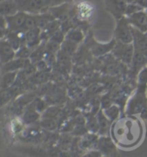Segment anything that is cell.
Listing matches in <instances>:
<instances>
[{"instance_id":"29","label":"cell","mask_w":147,"mask_h":157,"mask_svg":"<svg viewBox=\"0 0 147 157\" xmlns=\"http://www.w3.org/2000/svg\"><path fill=\"white\" fill-rule=\"evenodd\" d=\"M86 128L90 132L97 134V132L99 131V125L97 117H90V118L86 121Z\"/></svg>"},{"instance_id":"6","label":"cell","mask_w":147,"mask_h":157,"mask_svg":"<svg viewBox=\"0 0 147 157\" xmlns=\"http://www.w3.org/2000/svg\"><path fill=\"white\" fill-rule=\"evenodd\" d=\"M106 10L117 21L125 17L127 3L125 0H104Z\"/></svg>"},{"instance_id":"27","label":"cell","mask_w":147,"mask_h":157,"mask_svg":"<svg viewBox=\"0 0 147 157\" xmlns=\"http://www.w3.org/2000/svg\"><path fill=\"white\" fill-rule=\"evenodd\" d=\"M137 83L138 87L147 89V66L138 72Z\"/></svg>"},{"instance_id":"33","label":"cell","mask_w":147,"mask_h":157,"mask_svg":"<svg viewBox=\"0 0 147 157\" xmlns=\"http://www.w3.org/2000/svg\"><path fill=\"white\" fill-rule=\"evenodd\" d=\"M35 67H36L37 71H39V72H49L48 70L50 69L51 66L43 59V60H40L39 62H37L35 64Z\"/></svg>"},{"instance_id":"40","label":"cell","mask_w":147,"mask_h":157,"mask_svg":"<svg viewBox=\"0 0 147 157\" xmlns=\"http://www.w3.org/2000/svg\"><path fill=\"white\" fill-rule=\"evenodd\" d=\"M145 10V14H146V16H147V7L146 8H145V10Z\"/></svg>"},{"instance_id":"8","label":"cell","mask_w":147,"mask_h":157,"mask_svg":"<svg viewBox=\"0 0 147 157\" xmlns=\"http://www.w3.org/2000/svg\"><path fill=\"white\" fill-rule=\"evenodd\" d=\"M28 16V12L19 10L17 13H16L13 16L5 17L7 22L9 31H23V26L25 24Z\"/></svg>"},{"instance_id":"5","label":"cell","mask_w":147,"mask_h":157,"mask_svg":"<svg viewBox=\"0 0 147 157\" xmlns=\"http://www.w3.org/2000/svg\"><path fill=\"white\" fill-rule=\"evenodd\" d=\"M134 46L133 43H122L117 42L114 49L112 51L113 56L119 59L124 64L131 65L134 55Z\"/></svg>"},{"instance_id":"34","label":"cell","mask_w":147,"mask_h":157,"mask_svg":"<svg viewBox=\"0 0 147 157\" xmlns=\"http://www.w3.org/2000/svg\"><path fill=\"white\" fill-rule=\"evenodd\" d=\"M68 94L72 98H79L83 95V91L79 87H72L68 90Z\"/></svg>"},{"instance_id":"1","label":"cell","mask_w":147,"mask_h":157,"mask_svg":"<svg viewBox=\"0 0 147 157\" xmlns=\"http://www.w3.org/2000/svg\"><path fill=\"white\" fill-rule=\"evenodd\" d=\"M110 132L116 144L124 148H131L140 141L143 128L136 117L127 116L115 121L111 125Z\"/></svg>"},{"instance_id":"18","label":"cell","mask_w":147,"mask_h":157,"mask_svg":"<svg viewBox=\"0 0 147 157\" xmlns=\"http://www.w3.org/2000/svg\"><path fill=\"white\" fill-rule=\"evenodd\" d=\"M41 117H42L41 113L37 111L36 109L34 107V105H29L28 109L23 113L22 121H23V123L26 124H35V122L39 120Z\"/></svg>"},{"instance_id":"39","label":"cell","mask_w":147,"mask_h":157,"mask_svg":"<svg viewBox=\"0 0 147 157\" xmlns=\"http://www.w3.org/2000/svg\"><path fill=\"white\" fill-rule=\"evenodd\" d=\"M142 1H143V0H136V2H137V3H138L139 5H140V4L142 3Z\"/></svg>"},{"instance_id":"3","label":"cell","mask_w":147,"mask_h":157,"mask_svg":"<svg viewBox=\"0 0 147 157\" xmlns=\"http://www.w3.org/2000/svg\"><path fill=\"white\" fill-rule=\"evenodd\" d=\"M19 10L29 14H40L46 12L53 0H15Z\"/></svg>"},{"instance_id":"7","label":"cell","mask_w":147,"mask_h":157,"mask_svg":"<svg viewBox=\"0 0 147 157\" xmlns=\"http://www.w3.org/2000/svg\"><path fill=\"white\" fill-rule=\"evenodd\" d=\"M97 149L101 153L102 155L109 157H119L115 143L109 136H101L99 137Z\"/></svg>"},{"instance_id":"36","label":"cell","mask_w":147,"mask_h":157,"mask_svg":"<svg viewBox=\"0 0 147 157\" xmlns=\"http://www.w3.org/2000/svg\"><path fill=\"white\" fill-rule=\"evenodd\" d=\"M102 155L98 149H90L84 153L83 157H101Z\"/></svg>"},{"instance_id":"42","label":"cell","mask_w":147,"mask_h":157,"mask_svg":"<svg viewBox=\"0 0 147 157\" xmlns=\"http://www.w3.org/2000/svg\"><path fill=\"white\" fill-rule=\"evenodd\" d=\"M3 1H6V0H1V2H3Z\"/></svg>"},{"instance_id":"17","label":"cell","mask_w":147,"mask_h":157,"mask_svg":"<svg viewBox=\"0 0 147 157\" xmlns=\"http://www.w3.org/2000/svg\"><path fill=\"white\" fill-rule=\"evenodd\" d=\"M0 10H1V16L9 17L17 13L19 11V8L15 0H6L1 2Z\"/></svg>"},{"instance_id":"9","label":"cell","mask_w":147,"mask_h":157,"mask_svg":"<svg viewBox=\"0 0 147 157\" xmlns=\"http://www.w3.org/2000/svg\"><path fill=\"white\" fill-rule=\"evenodd\" d=\"M130 24L141 32H147V16L145 10H140L134 14L127 17Z\"/></svg>"},{"instance_id":"23","label":"cell","mask_w":147,"mask_h":157,"mask_svg":"<svg viewBox=\"0 0 147 157\" xmlns=\"http://www.w3.org/2000/svg\"><path fill=\"white\" fill-rule=\"evenodd\" d=\"M102 111H103L104 115L110 120L111 123H114L119 117L120 111H119V106H117L116 105H112L111 106L103 109Z\"/></svg>"},{"instance_id":"30","label":"cell","mask_w":147,"mask_h":157,"mask_svg":"<svg viewBox=\"0 0 147 157\" xmlns=\"http://www.w3.org/2000/svg\"><path fill=\"white\" fill-rule=\"evenodd\" d=\"M77 44H75L73 42H71L69 41L64 40V42L61 44V50L64 51V53H66L67 55L71 56L72 54H73L74 52L77 49Z\"/></svg>"},{"instance_id":"37","label":"cell","mask_w":147,"mask_h":157,"mask_svg":"<svg viewBox=\"0 0 147 157\" xmlns=\"http://www.w3.org/2000/svg\"><path fill=\"white\" fill-rule=\"evenodd\" d=\"M101 88L102 87H101L99 84H94V85H92L90 87H89V89H88V93H97L101 91Z\"/></svg>"},{"instance_id":"12","label":"cell","mask_w":147,"mask_h":157,"mask_svg":"<svg viewBox=\"0 0 147 157\" xmlns=\"http://www.w3.org/2000/svg\"><path fill=\"white\" fill-rule=\"evenodd\" d=\"M99 137L96 133H86L83 136L79 137L78 144L80 148L86 152L90 149H97V144H98Z\"/></svg>"},{"instance_id":"32","label":"cell","mask_w":147,"mask_h":157,"mask_svg":"<svg viewBox=\"0 0 147 157\" xmlns=\"http://www.w3.org/2000/svg\"><path fill=\"white\" fill-rule=\"evenodd\" d=\"M48 77H49L48 72H39L38 71V73L35 74L32 78L34 81H35L37 83L44 84L48 80Z\"/></svg>"},{"instance_id":"19","label":"cell","mask_w":147,"mask_h":157,"mask_svg":"<svg viewBox=\"0 0 147 157\" xmlns=\"http://www.w3.org/2000/svg\"><path fill=\"white\" fill-rule=\"evenodd\" d=\"M97 122H98V125H99V131H98V133L101 136H106L108 133V131H110L112 123L104 115V113H103L102 111H100L97 112Z\"/></svg>"},{"instance_id":"41","label":"cell","mask_w":147,"mask_h":157,"mask_svg":"<svg viewBox=\"0 0 147 157\" xmlns=\"http://www.w3.org/2000/svg\"><path fill=\"white\" fill-rule=\"evenodd\" d=\"M101 157H109V156H106V155H101Z\"/></svg>"},{"instance_id":"13","label":"cell","mask_w":147,"mask_h":157,"mask_svg":"<svg viewBox=\"0 0 147 157\" xmlns=\"http://www.w3.org/2000/svg\"><path fill=\"white\" fill-rule=\"evenodd\" d=\"M29 63H31V60L29 59H20V58H15L9 62L3 64L2 69L6 72H19L23 68H25Z\"/></svg>"},{"instance_id":"2","label":"cell","mask_w":147,"mask_h":157,"mask_svg":"<svg viewBox=\"0 0 147 157\" xmlns=\"http://www.w3.org/2000/svg\"><path fill=\"white\" fill-rule=\"evenodd\" d=\"M147 89L145 88H137L133 96L129 98L127 105L126 112L128 116H133L142 113L147 109Z\"/></svg>"},{"instance_id":"4","label":"cell","mask_w":147,"mask_h":157,"mask_svg":"<svg viewBox=\"0 0 147 157\" xmlns=\"http://www.w3.org/2000/svg\"><path fill=\"white\" fill-rule=\"evenodd\" d=\"M115 37L117 42L122 43H133V34L132 30V26L129 23L127 17L117 21L116 28L115 30Z\"/></svg>"},{"instance_id":"25","label":"cell","mask_w":147,"mask_h":157,"mask_svg":"<svg viewBox=\"0 0 147 157\" xmlns=\"http://www.w3.org/2000/svg\"><path fill=\"white\" fill-rule=\"evenodd\" d=\"M33 49L26 44H23L18 50L16 52V57L20 59H30Z\"/></svg>"},{"instance_id":"28","label":"cell","mask_w":147,"mask_h":157,"mask_svg":"<svg viewBox=\"0 0 147 157\" xmlns=\"http://www.w3.org/2000/svg\"><path fill=\"white\" fill-rule=\"evenodd\" d=\"M60 110L58 106H51L48 107L46 111L42 114V118H53L55 119L58 116L60 115Z\"/></svg>"},{"instance_id":"16","label":"cell","mask_w":147,"mask_h":157,"mask_svg":"<svg viewBox=\"0 0 147 157\" xmlns=\"http://www.w3.org/2000/svg\"><path fill=\"white\" fill-rule=\"evenodd\" d=\"M69 9L70 6L67 4L64 5H59L56 7H53V8H49V12L53 15L57 20L60 21L61 23L66 21L69 19ZM48 11V10H47Z\"/></svg>"},{"instance_id":"21","label":"cell","mask_w":147,"mask_h":157,"mask_svg":"<svg viewBox=\"0 0 147 157\" xmlns=\"http://www.w3.org/2000/svg\"><path fill=\"white\" fill-rule=\"evenodd\" d=\"M18 72H6L4 74L2 79H1V88L2 90L8 89L12 86L17 78Z\"/></svg>"},{"instance_id":"20","label":"cell","mask_w":147,"mask_h":157,"mask_svg":"<svg viewBox=\"0 0 147 157\" xmlns=\"http://www.w3.org/2000/svg\"><path fill=\"white\" fill-rule=\"evenodd\" d=\"M147 64V56L143 55L142 53H140L139 51H134V55H133V61H132V69L134 72H136V74H138V72L142 69L143 67H145Z\"/></svg>"},{"instance_id":"31","label":"cell","mask_w":147,"mask_h":157,"mask_svg":"<svg viewBox=\"0 0 147 157\" xmlns=\"http://www.w3.org/2000/svg\"><path fill=\"white\" fill-rule=\"evenodd\" d=\"M144 7L141 6L138 3L135 2V3H133V4H128L127 5V10H126V14H125V17H129L131 15L134 14L136 12H138L140 10H143Z\"/></svg>"},{"instance_id":"10","label":"cell","mask_w":147,"mask_h":157,"mask_svg":"<svg viewBox=\"0 0 147 157\" xmlns=\"http://www.w3.org/2000/svg\"><path fill=\"white\" fill-rule=\"evenodd\" d=\"M42 29L35 28L24 32V43L33 50L42 43Z\"/></svg>"},{"instance_id":"15","label":"cell","mask_w":147,"mask_h":157,"mask_svg":"<svg viewBox=\"0 0 147 157\" xmlns=\"http://www.w3.org/2000/svg\"><path fill=\"white\" fill-rule=\"evenodd\" d=\"M115 44H116V40L114 39L112 40L110 42L108 43H95L91 46V53L95 56H102L107 55L108 53L112 52L114 48H115Z\"/></svg>"},{"instance_id":"24","label":"cell","mask_w":147,"mask_h":157,"mask_svg":"<svg viewBox=\"0 0 147 157\" xmlns=\"http://www.w3.org/2000/svg\"><path fill=\"white\" fill-rule=\"evenodd\" d=\"M73 143V139L69 135H63L60 139H59V148L61 150H65L69 151L70 148L72 147V144Z\"/></svg>"},{"instance_id":"22","label":"cell","mask_w":147,"mask_h":157,"mask_svg":"<svg viewBox=\"0 0 147 157\" xmlns=\"http://www.w3.org/2000/svg\"><path fill=\"white\" fill-rule=\"evenodd\" d=\"M83 38H84V35H83V31L79 29L72 28L65 34V40L71 42H73L77 45L81 42H83Z\"/></svg>"},{"instance_id":"35","label":"cell","mask_w":147,"mask_h":157,"mask_svg":"<svg viewBox=\"0 0 147 157\" xmlns=\"http://www.w3.org/2000/svg\"><path fill=\"white\" fill-rule=\"evenodd\" d=\"M112 105H113V104H112V98H111L110 95H109V94H106V95H104L101 100V108H102V110L108 108V107L111 106Z\"/></svg>"},{"instance_id":"38","label":"cell","mask_w":147,"mask_h":157,"mask_svg":"<svg viewBox=\"0 0 147 157\" xmlns=\"http://www.w3.org/2000/svg\"><path fill=\"white\" fill-rule=\"evenodd\" d=\"M127 4H133V3H135L136 0H125Z\"/></svg>"},{"instance_id":"26","label":"cell","mask_w":147,"mask_h":157,"mask_svg":"<svg viewBox=\"0 0 147 157\" xmlns=\"http://www.w3.org/2000/svg\"><path fill=\"white\" fill-rule=\"evenodd\" d=\"M40 124L41 127L47 131H54L58 127V124L53 118H42Z\"/></svg>"},{"instance_id":"11","label":"cell","mask_w":147,"mask_h":157,"mask_svg":"<svg viewBox=\"0 0 147 157\" xmlns=\"http://www.w3.org/2000/svg\"><path fill=\"white\" fill-rule=\"evenodd\" d=\"M132 26V25H131ZM133 34V46L135 50L139 51L143 55L147 56V38L145 33L141 32L132 26Z\"/></svg>"},{"instance_id":"14","label":"cell","mask_w":147,"mask_h":157,"mask_svg":"<svg viewBox=\"0 0 147 157\" xmlns=\"http://www.w3.org/2000/svg\"><path fill=\"white\" fill-rule=\"evenodd\" d=\"M0 56L2 65L9 62L16 58V50L10 46L5 39H2L0 43Z\"/></svg>"}]
</instances>
